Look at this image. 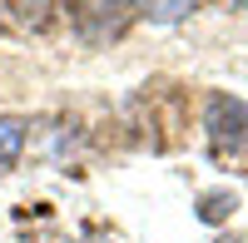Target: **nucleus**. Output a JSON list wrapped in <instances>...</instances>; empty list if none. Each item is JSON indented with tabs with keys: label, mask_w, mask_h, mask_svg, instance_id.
Returning <instances> with one entry per match:
<instances>
[{
	"label": "nucleus",
	"mask_w": 248,
	"mask_h": 243,
	"mask_svg": "<svg viewBox=\"0 0 248 243\" xmlns=\"http://www.w3.org/2000/svg\"><path fill=\"white\" fill-rule=\"evenodd\" d=\"M5 10H10L25 30H50V25H55V15L65 10V0H10Z\"/></svg>",
	"instance_id": "nucleus-6"
},
{
	"label": "nucleus",
	"mask_w": 248,
	"mask_h": 243,
	"mask_svg": "<svg viewBox=\"0 0 248 243\" xmlns=\"http://www.w3.org/2000/svg\"><path fill=\"white\" fill-rule=\"evenodd\" d=\"M203 0H129V10L139 20H149V25H179V20H189Z\"/></svg>",
	"instance_id": "nucleus-3"
},
{
	"label": "nucleus",
	"mask_w": 248,
	"mask_h": 243,
	"mask_svg": "<svg viewBox=\"0 0 248 243\" xmlns=\"http://www.w3.org/2000/svg\"><path fill=\"white\" fill-rule=\"evenodd\" d=\"M203 139H209L214 159H238L248 149V99L229 94V90H214L209 99H203Z\"/></svg>",
	"instance_id": "nucleus-1"
},
{
	"label": "nucleus",
	"mask_w": 248,
	"mask_h": 243,
	"mask_svg": "<svg viewBox=\"0 0 248 243\" xmlns=\"http://www.w3.org/2000/svg\"><path fill=\"white\" fill-rule=\"evenodd\" d=\"M214 243H248V238H238V233H218Z\"/></svg>",
	"instance_id": "nucleus-7"
},
{
	"label": "nucleus",
	"mask_w": 248,
	"mask_h": 243,
	"mask_svg": "<svg viewBox=\"0 0 248 243\" xmlns=\"http://www.w3.org/2000/svg\"><path fill=\"white\" fill-rule=\"evenodd\" d=\"M129 5L124 0H65V20L79 45H109L129 30Z\"/></svg>",
	"instance_id": "nucleus-2"
},
{
	"label": "nucleus",
	"mask_w": 248,
	"mask_h": 243,
	"mask_svg": "<svg viewBox=\"0 0 248 243\" xmlns=\"http://www.w3.org/2000/svg\"><path fill=\"white\" fill-rule=\"evenodd\" d=\"M194 213H199V224L218 228V224H229V218L238 213V194H233V189H203V194L194 198Z\"/></svg>",
	"instance_id": "nucleus-5"
},
{
	"label": "nucleus",
	"mask_w": 248,
	"mask_h": 243,
	"mask_svg": "<svg viewBox=\"0 0 248 243\" xmlns=\"http://www.w3.org/2000/svg\"><path fill=\"white\" fill-rule=\"evenodd\" d=\"M79 243H114V238H79Z\"/></svg>",
	"instance_id": "nucleus-8"
},
{
	"label": "nucleus",
	"mask_w": 248,
	"mask_h": 243,
	"mask_svg": "<svg viewBox=\"0 0 248 243\" xmlns=\"http://www.w3.org/2000/svg\"><path fill=\"white\" fill-rule=\"evenodd\" d=\"M0 10H5V5H0ZM0 30H5V15H0Z\"/></svg>",
	"instance_id": "nucleus-10"
},
{
	"label": "nucleus",
	"mask_w": 248,
	"mask_h": 243,
	"mask_svg": "<svg viewBox=\"0 0 248 243\" xmlns=\"http://www.w3.org/2000/svg\"><path fill=\"white\" fill-rule=\"evenodd\" d=\"M233 5H238V10H248V0H233Z\"/></svg>",
	"instance_id": "nucleus-9"
},
{
	"label": "nucleus",
	"mask_w": 248,
	"mask_h": 243,
	"mask_svg": "<svg viewBox=\"0 0 248 243\" xmlns=\"http://www.w3.org/2000/svg\"><path fill=\"white\" fill-rule=\"evenodd\" d=\"M25 139H30V119L20 114H0V174H10L25 154Z\"/></svg>",
	"instance_id": "nucleus-4"
}]
</instances>
